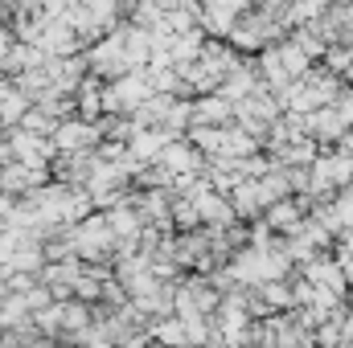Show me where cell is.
<instances>
[{"instance_id":"obj_1","label":"cell","mask_w":353,"mask_h":348,"mask_svg":"<svg viewBox=\"0 0 353 348\" xmlns=\"http://www.w3.org/2000/svg\"><path fill=\"white\" fill-rule=\"evenodd\" d=\"M99 140V127H90V123H74V119H66L58 131H54V148L58 152H74V148H90Z\"/></svg>"},{"instance_id":"obj_3","label":"cell","mask_w":353,"mask_h":348,"mask_svg":"<svg viewBox=\"0 0 353 348\" xmlns=\"http://www.w3.org/2000/svg\"><path fill=\"white\" fill-rule=\"evenodd\" d=\"M193 115H197V123H222V115H226V102H218V98H214V102H201Z\"/></svg>"},{"instance_id":"obj_2","label":"cell","mask_w":353,"mask_h":348,"mask_svg":"<svg viewBox=\"0 0 353 348\" xmlns=\"http://www.w3.org/2000/svg\"><path fill=\"white\" fill-rule=\"evenodd\" d=\"M193 164H197V160H193V152H189V148H181V144H173V140H169V144H165V152H161V168H165V173H193Z\"/></svg>"}]
</instances>
